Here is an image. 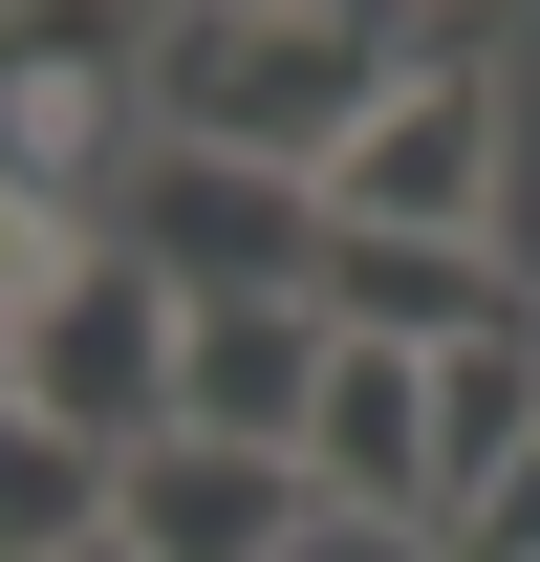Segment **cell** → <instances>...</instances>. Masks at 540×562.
<instances>
[{
  "label": "cell",
  "instance_id": "obj_1",
  "mask_svg": "<svg viewBox=\"0 0 540 562\" xmlns=\"http://www.w3.org/2000/svg\"><path fill=\"white\" fill-rule=\"evenodd\" d=\"M410 44H432V22H346V0H195V22H151V151H216V173L325 195L346 151L390 131Z\"/></svg>",
  "mask_w": 540,
  "mask_h": 562
},
{
  "label": "cell",
  "instance_id": "obj_2",
  "mask_svg": "<svg viewBox=\"0 0 540 562\" xmlns=\"http://www.w3.org/2000/svg\"><path fill=\"white\" fill-rule=\"evenodd\" d=\"M195 390V303L131 260V238H87V260L0 281V412L22 432H87V454H151Z\"/></svg>",
  "mask_w": 540,
  "mask_h": 562
},
{
  "label": "cell",
  "instance_id": "obj_3",
  "mask_svg": "<svg viewBox=\"0 0 540 562\" xmlns=\"http://www.w3.org/2000/svg\"><path fill=\"white\" fill-rule=\"evenodd\" d=\"M325 216H390V238H475V260H497V44H475V22L410 44L390 131L325 173Z\"/></svg>",
  "mask_w": 540,
  "mask_h": 562
},
{
  "label": "cell",
  "instance_id": "obj_4",
  "mask_svg": "<svg viewBox=\"0 0 540 562\" xmlns=\"http://www.w3.org/2000/svg\"><path fill=\"white\" fill-rule=\"evenodd\" d=\"M173 303H303L325 281V195L281 173H216V151H131V216H109Z\"/></svg>",
  "mask_w": 540,
  "mask_h": 562
},
{
  "label": "cell",
  "instance_id": "obj_5",
  "mask_svg": "<svg viewBox=\"0 0 540 562\" xmlns=\"http://www.w3.org/2000/svg\"><path fill=\"white\" fill-rule=\"evenodd\" d=\"M346 347V325H325ZM303 476H325V519H454V476H432V347H346L325 368V432H303Z\"/></svg>",
  "mask_w": 540,
  "mask_h": 562
},
{
  "label": "cell",
  "instance_id": "obj_6",
  "mask_svg": "<svg viewBox=\"0 0 540 562\" xmlns=\"http://www.w3.org/2000/svg\"><path fill=\"white\" fill-rule=\"evenodd\" d=\"M303 519H325L303 454H216V432L131 454V562H303Z\"/></svg>",
  "mask_w": 540,
  "mask_h": 562
},
{
  "label": "cell",
  "instance_id": "obj_7",
  "mask_svg": "<svg viewBox=\"0 0 540 562\" xmlns=\"http://www.w3.org/2000/svg\"><path fill=\"white\" fill-rule=\"evenodd\" d=\"M325 303L346 347H475V325H519V281L475 260V238H390V216H325Z\"/></svg>",
  "mask_w": 540,
  "mask_h": 562
},
{
  "label": "cell",
  "instance_id": "obj_8",
  "mask_svg": "<svg viewBox=\"0 0 540 562\" xmlns=\"http://www.w3.org/2000/svg\"><path fill=\"white\" fill-rule=\"evenodd\" d=\"M325 303H195V390H173V432H216V454H303L325 432Z\"/></svg>",
  "mask_w": 540,
  "mask_h": 562
},
{
  "label": "cell",
  "instance_id": "obj_9",
  "mask_svg": "<svg viewBox=\"0 0 540 562\" xmlns=\"http://www.w3.org/2000/svg\"><path fill=\"white\" fill-rule=\"evenodd\" d=\"M519 454H540V303L475 325V347H432V476H454V519L519 476ZM454 519H432V541H454Z\"/></svg>",
  "mask_w": 540,
  "mask_h": 562
},
{
  "label": "cell",
  "instance_id": "obj_10",
  "mask_svg": "<svg viewBox=\"0 0 540 562\" xmlns=\"http://www.w3.org/2000/svg\"><path fill=\"white\" fill-rule=\"evenodd\" d=\"M432 562H540V454H519V476H497V497H475V519H454V541H432Z\"/></svg>",
  "mask_w": 540,
  "mask_h": 562
},
{
  "label": "cell",
  "instance_id": "obj_11",
  "mask_svg": "<svg viewBox=\"0 0 540 562\" xmlns=\"http://www.w3.org/2000/svg\"><path fill=\"white\" fill-rule=\"evenodd\" d=\"M87 562H131V541H87Z\"/></svg>",
  "mask_w": 540,
  "mask_h": 562
}]
</instances>
